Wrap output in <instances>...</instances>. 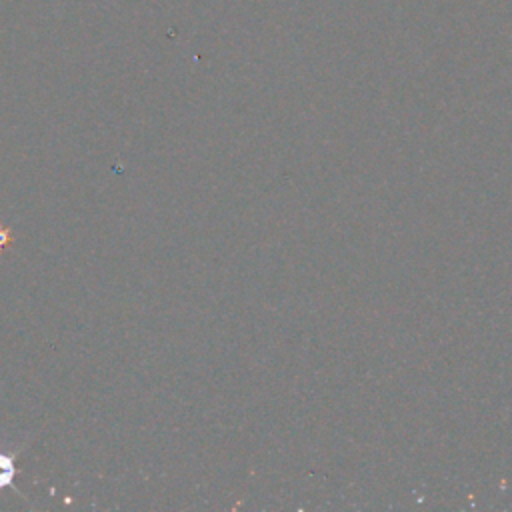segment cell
Here are the masks:
<instances>
[{
	"instance_id": "6da1fadb",
	"label": "cell",
	"mask_w": 512,
	"mask_h": 512,
	"mask_svg": "<svg viewBox=\"0 0 512 512\" xmlns=\"http://www.w3.org/2000/svg\"><path fill=\"white\" fill-rule=\"evenodd\" d=\"M14 476H16L14 458L6 452H0V490L6 486H12Z\"/></svg>"
},
{
	"instance_id": "7a4b0ae2",
	"label": "cell",
	"mask_w": 512,
	"mask_h": 512,
	"mask_svg": "<svg viewBox=\"0 0 512 512\" xmlns=\"http://www.w3.org/2000/svg\"><path fill=\"white\" fill-rule=\"evenodd\" d=\"M8 240H10V238H8V232L0 228V248H2V246H4Z\"/></svg>"
}]
</instances>
